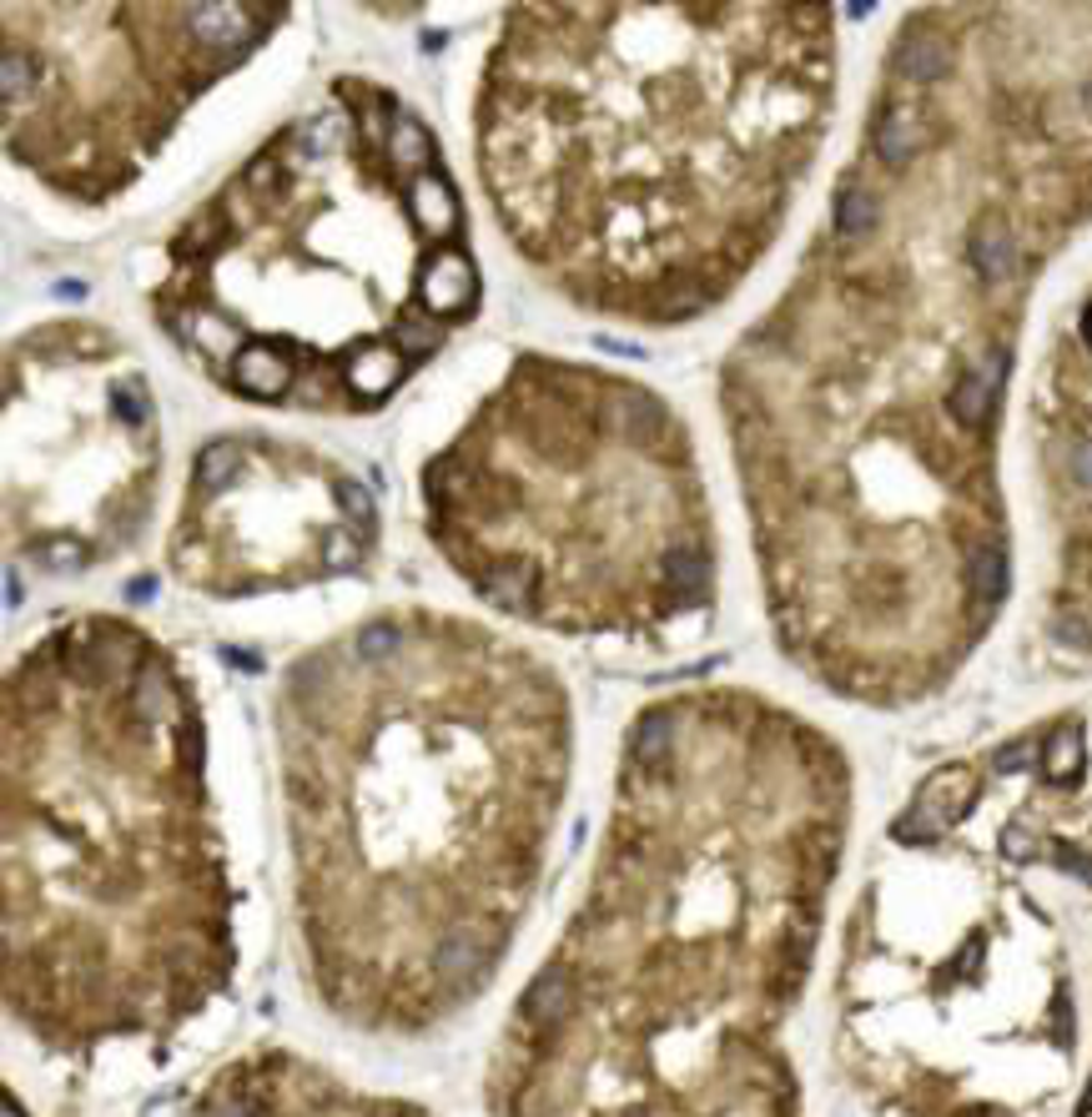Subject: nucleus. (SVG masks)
Here are the masks:
<instances>
[{
	"label": "nucleus",
	"mask_w": 1092,
	"mask_h": 1117,
	"mask_svg": "<svg viewBox=\"0 0 1092 1117\" xmlns=\"http://www.w3.org/2000/svg\"><path fill=\"white\" fill-rule=\"evenodd\" d=\"M836 237L841 242H866L871 231H876V222H882V202H876V192H866V187H841L836 192Z\"/></svg>",
	"instance_id": "13"
},
{
	"label": "nucleus",
	"mask_w": 1092,
	"mask_h": 1117,
	"mask_svg": "<svg viewBox=\"0 0 1092 1117\" xmlns=\"http://www.w3.org/2000/svg\"><path fill=\"white\" fill-rule=\"evenodd\" d=\"M378 503L358 474L318 448L232 433L197 459L172 523V574L211 599L292 595L363 569Z\"/></svg>",
	"instance_id": "9"
},
{
	"label": "nucleus",
	"mask_w": 1092,
	"mask_h": 1117,
	"mask_svg": "<svg viewBox=\"0 0 1092 1117\" xmlns=\"http://www.w3.org/2000/svg\"><path fill=\"white\" fill-rule=\"evenodd\" d=\"M1082 343H1088V353H1092V303H1088V312H1082Z\"/></svg>",
	"instance_id": "14"
},
{
	"label": "nucleus",
	"mask_w": 1092,
	"mask_h": 1117,
	"mask_svg": "<svg viewBox=\"0 0 1092 1117\" xmlns=\"http://www.w3.org/2000/svg\"><path fill=\"white\" fill-rule=\"evenodd\" d=\"M952 66H957V51H952L946 31H937V25H911V31L897 40V56H891V71H897L901 81H917V86H937V81H946Z\"/></svg>",
	"instance_id": "11"
},
{
	"label": "nucleus",
	"mask_w": 1092,
	"mask_h": 1117,
	"mask_svg": "<svg viewBox=\"0 0 1092 1117\" xmlns=\"http://www.w3.org/2000/svg\"><path fill=\"white\" fill-rule=\"evenodd\" d=\"M423 509L448 569L539 630L654 639L710 604L685 424L604 367L524 353L428 459Z\"/></svg>",
	"instance_id": "6"
},
{
	"label": "nucleus",
	"mask_w": 1092,
	"mask_h": 1117,
	"mask_svg": "<svg viewBox=\"0 0 1092 1117\" xmlns=\"http://www.w3.org/2000/svg\"><path fill=\"white\" fill-rule=\"evenodd\" d=\"M937 136V126L926 121L921 106H906V101H891L882 116H876V156H882L891 172L911 167L917 152H926V141Z\"/></svg>",
	"instance_id": "12"
},
{
	"label": "nucleus",
	"mask_w": 1092,
	"mask_h": 1117,
	"mask_svg": "<svg viewBox=\"0 0 1092 1117\" xmlns=\"http://www.w3.org/2000/svg\"><path fill=\"white\" fill-rule=\"evenodd\" d=\"M152 308L242 403L378 413L479 317L439 136L378 81H332L176 227Z\"/></svg>",
	"instance_id": "5"
},
{
	"label": "nucleus",
	"mask_w": 1092,
	"mask_h": 1117,
	"mask_svg": "<svg viewBox=\"0 0 1092 1117\" xmlns=\"http://www.w3.org/2000/svg\"><path fill=\"white\" fill-rule=\"evenodd\" d=\"M288 20V5H20L0 16L5 147L51 192L132 187L192 101Z\"/></svg>",
	"instance_id": "7"
},
{
	"label": "nucleus",
	"mask_w": 1092,
	"mask_h": 1117,
	"mask_svg": "<svg viewBox=\"0 0 1092 1117\" xmlns=\"http://www.w3.org/2000/svg\"><path fill=\"white\" fill-rule=\"evenodd\" d=\"M272 731L312 997L393 1037L459 1017L549 866L569 690L489 624L388 609L292 659Z\"/></svg>",
	"instance_id": "2"
},
{
	"label": "nucleus",
	"mask_w": 1092,
	"mask_h": 1117,
	"mask_svg": "<svg viewBox=\"0 0 1092 1117\" xmlns=\"http://www.w3.org/2000/svg\"><path fill=\"white\" fill-rule=\"evenodd\" d=\"M237 896L182 659L81 615L5 674V1012L51 1052L167 1042L237 972Z\"/></svg>",
	"instance_id": "4"
},
{
	"label": "nucleus",
	"mask_w": 1092,
	"mask_h": 1117,
	"mask_svg": "<svg viewBox=\"0 0 1092 1117\" xmlns=\"http://www.w3.org/2000/svg\"><path fill=\"white\" fill-rule=\"evenodd\" d=\"M156 398L116 332L56 317L5 358V534L40 574L112 564L156 499Z\"/></svg>",
	"instance_id": "8"
},
{
	"label": "nucleus",
	"mask_w": 1092,
	"mask_h": 1117,
	"mask_svg": "<svg viewBox=\"0 0 1092 1117\" xmlns=\"http://www.w3.org/2000/svg\"><path fill=\"white\" fill-rule=\"evenodd\" d=\"M967 257H972V272H977L987 288L1012 282L1017 262H1022L1012 222H1007L1002 212H982L977 222H972V231H967Z\"/></svg>",
	"instance_id": "10"
},
{
	"label": "nucleus",
	"mask_w": 1092,
	"mask_h": 1117,
	"mask_svg": "<svg viewBox=\"0 0 1092 1117\" xmlns=\"http://www.w3.org/2000/svg\"><path fill=\"white\" fill-rule=\"evenodd\" d=\"M841 760L750 694L634 715L584 901L509 1012L504 1117H786L796 1002L841 856Z\"/></svg>",
	"instance_id": "1"
},
{
	"label": "nucleus",
	"mask_w": 1092,
	"mask_h": 1117,
	"mask_svg": "<svg viewBox=\"0 0 1092 1117\" xmlns=\"http://www.w3.org/2000/svg\"><path fill=\"white\" fill-rule=\"evenodd\" d=\"M825 97V11L518 5L474 136L504 237L569 303L685 323L770 242Z\"/></svg>",
	"instance_id": "3"
}]
</instances>
